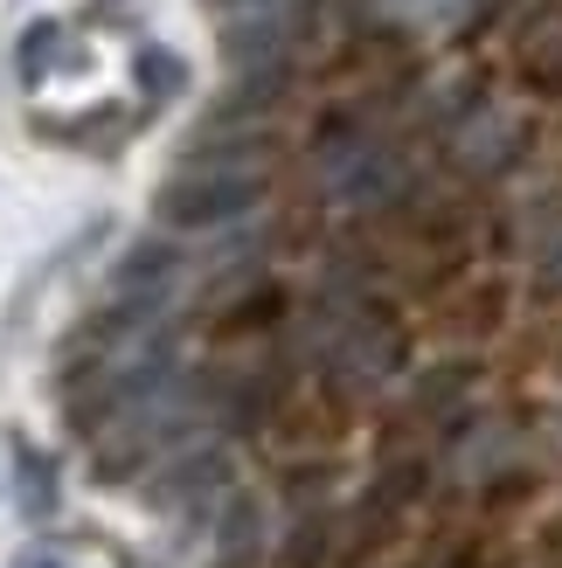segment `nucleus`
<instances>
[{
  "label": "nucleus",
  "mask_w": 562,
  "mask_h": 568,
  "mask_svg": "<svg viewBox=\"0 0 562 568\" xmlns=\"http://www.w3.org/2000/svg\"><path fill=\"white\" fill-rule=\"evenodd\" d=\"M21 506H28V514H49V506H56V471H49V458H42V450H28L21 444Z\"/></svg>",
  "instance_id": "nucleus-7"
},
{
  "label": "nucleus",
  "mask_w": 562,
  "mask_h": 568,
  "mask_svg": "<svg viewBox=\"0 0 562 568\" xmlns=\"http://www.w3.org/2000/svg\"><path fill=\"white\" fill-rule=\"evenodd\" d=\"M63 55H70L63 21H28V36H21V83H49Z\"/></svg>",
  "instance_id": "nucleus-5"
},
{
  "label": "nucleus",
  "mask_w": 562,
  "mask_h": 568,
  "mask_svg": "<svg viewBox=\"0 0 562 568\" xmlns=\"http://www.w3.org/2000/svg\"><path fill=\"white\" fill-rule=\"evenodd\" d=\"M320 187L327 202L341 209H382L389 194L403 187V160L382 146V139H333V146H320Z\"/></svg>",
  "instance_id": "nucleus-2"
},
{
  "label": "nucleus",
  "mask_w": 562,
  "mask_h": 568,
  "mask_svg": "<svg viewBox=\"0 0 562 568\" xmlns=\"http://www.w3.org/2000/svg\"><path fill=\"white\" fill-rule=\"evenodd\" d=\"M258 194H264V160L202 153L160 187V222H174V230H215V222H237L243 209H258Z\"/></svg>",
  "instance_id": "nucleus-1"
},
{
  "label": "nucleus",
  "mask_w": 562,
  "mask_h": 568,
  "mask_svg": "<svg viewBox=\"0 0 562 568\" xmlns=\"http://www.w3.org/2000/svg\"><path fill=\"white\" fill-rule=\"evenodd\" d=\"M28 568H70V561H56V555H36V561H28Z\"/></svg>",
  "instance_id": "nucleus-9"
},
{
  "label": "nucleus",
  "mask_w": 562,
  "mask_h": 568,
  "mask_svg": "<svg viewBox=\"0 0 562 568\" xmlns=\"http://www.w3.org/2000/svg\"><path fill=\"white\" fill-rule=\"evenodd\" d=\"M139 83H147V98H174L181 91V55H167V49H139Z\"/></svg>",
  "instance_id": "nucleus-8"
},
{
  "label": "nucleus",
  "mask_w": 562,
  "mask_h": 568,
  "mask_svg": "<svg viewBox=\"0 0 562 568\" xmlns=\"http://www.w3.org/2000/svg\"><path fill=\"white\" fill-rule=\"evenodd\" d=\"M333 361H341L354 382H375V375H389V367H397V333L375 326V320H354V326L341 333V347H333Z\"/></svg>",
  "instance_id": "nucleus-3"
},
{
  "label": "nucleus",
  "mask_w": 562,
  "mask_h": 568,
  "mask_svg": "<svg viewBox=\"0 0 562 568\" xmlns=\"http://www.w3.org/2000/svg\"><path fill=\"white\" fill-rule=\"evenodd\" d=\"M389 14L424 28V36H444V28H459L472 14V0H389Z\"/></svg>",
  "instance_id": "nucleus-6"
},
{
  "label": "nucleus",
  "mask_w": 562,
  "mask_h": 568,
  "mask_svg": "<svg viewBox=\"0 0 562 568\" xmlns=\"http://www.w3.org/2000/svg\"><path fill=\"white\" fill-rule=\"evenodd\" d=\"M508 153H514V119H508V111H480V119L459 125V160L472 166V174L500 166Z\"/></svg>",
  "instance_id": "nucleus-4"
}]
</instances>
